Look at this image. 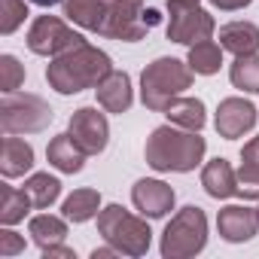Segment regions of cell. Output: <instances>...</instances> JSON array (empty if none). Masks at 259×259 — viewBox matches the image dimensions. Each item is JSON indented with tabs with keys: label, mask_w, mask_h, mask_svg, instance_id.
<instances>
[{
	"label": "cell",
	"mask_w": 259,
	"mask_h": 259,
	"mask_svg": "<svg viewBox=\"0 0 259 259\" xmlns=\"http://www.w3.org/2000/svg\"><path fill=\"white\" fill-rule=\"evenodd\" d=\"M241 159H244V162H253V165H259V135H256L253 141H247V144H244V150H241Z\"/></svg>",
	"instance_id": "obj_31"
},
{
	"label": "cell",
	"mask_w": 259,
	"mask_h": 259,
	"mask_svg": "<svg viewBox=\"0 0 259 259\" xmlns=\"http://www.w3.org/2000/svg\"><path fill=\"white\" fill-rule=\"evenodd\" d=\"M28 16V0H0V34L10 37Z\"/></svg>",
	"instance_id": "obj_27"
},
{
	"label": "cell",
	"mask_w": 259,
	"mask_h": 259,
	"mask_svg": "<svg viewBox=\"0 0 259 259\" xmlns=\"http://www.w3.org/2000/svg\"><path fill=\"white\" fill-rule=\"evenodd\" d=\"M213 125H217L220 138H226V141L244 138L250 128L256 125V107H253L250 101H244V98H226V101H220V107H217Z\"/></svg>",
	"instance_id": "obj_11"
},
{
	"label": "cell",
	"mask_w": 259,
	"mask_h": 259,
	"mask_svg": "<svg viewBox=\"0 0 259 259\" xmlns=\"http://www.w3.org/2000/svg\"><path fill=\"white\" fill-rule=\"evenodd\" d=\"M61 213H64L67 223H89L92 217L101 213V195H98V189H73L64 198Z\"/></svg>",
	"instance_id": "obj_21"
},
{
	"label": "cell",
	"mask_w": 259,
	"mask_h": 259,
	"mask_svg": "<svg viewBox=\"0 0 259 259\" xmlns=\"http://www.w3.org/2000/svg\"><path fill=\"white\" fill-rule=\"evenodd\" d=\"M79 43H85L82 34L67 28L58 16H37L31 31H28V49L34 55H43V58H58L61 52H67Z\"/></svg>",
	"instance_id": "obj_8"
},
{
	"label": "cell",
	"mask_w": 259,
	"mask_h": 259,
	"mask_svg": "<svg viewBox=\"0 0 259 259\" xmlns=\"http://www.w3.org/2000/svg\"><path fill=\"white\" fill-rule=\"evenodd\" d=\"M28 232H31L34 244H37L40 250H46V247H52V244H61V241L67 238V223H64L61 217L40 213V217H34V220L28 223Z\"/></svg>",
	"instance_id": "obj_24"
},
{
	"label": "cell",
	"mask_w": 259,
	"mask_h": 259,
	"mask_svg": "<svg viewBox=\"0 0 259 259\" xmlns=\"http://www.w3.org/2000/svg\"><path fill=\"white\" fill-rule=\"evenodd\" d=\"M256 213H259V207H256Z\"/></svg>",
	"instance_id": "obj_37"
},
{
	"label": "cell",
	"mask_w": 259,
	"mask_h": 259,
	"mask_svg": "<svg viewBox=\"0 0 259 259\" xmlns=\"http://www.w3.org/2000/svg\"><path fill=\"white\" fill-rule=\"evenodd\" d=\"M132 201L144 217L162 220L174 207V189L162 180H138L135 189H132Z\"/></svg>",
	"instance_id": "obj_12"
},
{
	"label": "cell",
	"mask_w": 259,
	"mask_h": 259,
	"mask_svg": "<svg viewBox=\"0 0 259 259\" xmlns=\"http://www.w3.org/2000/svg\"><path fill=\"white\" fill-rule=\"evenodd\" d=\"M229 79L235 89L259 95V55H238L229 67Z\"/></svg>",
	"instance_id": "obj_26"
},
{
	"label": "cell",
	"mask_w": 259,
	"mask_h": 259,
	"mask_svg": "<svg viewBox=\"0 0 259 259\" xmlns=\"http://www.w3.org/2000/svg\"><path fill=\"white\" fill-rule=\"evenodd\" d=\"M220 46L226 52L238 55H256L259 52V28L253 22H229L220 28Z\"/></svg>",
	"instance_id": "obj_17"
},
{
	"label": "cell",
	"mask_w": 259,
	"mask_h": 259,
	"mask_svg": "<svg viewBox=\"0 0 259 259\" xmlns=\"http://www.w3.org/2000/svg\"><path fill=\"white\" fill-rule=\"evenodd\" d=\"M98 104L107 110V113H125L135 101V92H132V76L125 70H110L107 79L98 82Z\"/></svg>",
	"instance_id": "obj_14"
},
{
	"label": "cell",
	"mask_w": 259,
	"mask_h": 259,
	"mask_svg": "<svg viewBox=\"0 0 259 259\" xmlns=\"http://www.w3.org/2000/svg\"><path fill=\"white\" fill-rule=\"evenodd\" d=\"M165 116L171 119V125H180V128H186V132H201L204 122H207L204 101H198V98H180V95L165 107Z\"/></svg>",
	"instance_id": "obj_20"
},
{
	"label": "cell",
	"mask_w": 259,
	"mask_h": 259,
	"mask_svg": "<svg viewBox=\"0 0 259 259\" xmlns=\"http://www.w3.org/2000/svg\"><path fill=\"white\" fill-rule=\"evenodd\" d=\"M110 70L113 64L107 52H101L98 46L79 43L61 52L58 58H52V64L46 67V79L58 95H76L85 89H98V82L107 79Z\"/></svg>",
	"instance_id": "obj_1"
},
{
	"label": "cell",
	"mask_w": 259,
	"mask_h": 259,
	"mask_svg": "<svg viewBox=\"0 0 259 259\" xmlns=\"http://www.w3.org/2000/svg\"><path fill=\"white\" fill-rule=\"evenodd\" d=\"M25 192L31 195V201H34L37 210H46V207H52L58 201L61 180L58 177H49V174H34V177L25 180Z\"/></svg>",
	"instance_id": "obj_25"
},
{
	"label": "cell",
	"mask_w": 259,
	"mask_h": 259,
	"mask_svg": "<svg viewBox=\"0 0 259 259\" xmlns=\"http://www.w3.org/2000/svg\"><path fill=\"white\" fill-rule=\"evenodd\" d=\"M156 25H159V13L147 10L144 0H110L101 34L110 40H122V43H138Z\"/></svg>",
	"instance_id": "obj_6"
},
{
	"label": "cell",
	"mask_w": 259,
	"mask_h": 259,
	"mask_svg": "<svg viewBox=\"0 0 259 259\" xmlns=\"http://www.w3.org/2000/svg\"><path fill=\"white\" fill-rule=\"evenodd\" d=\"M201 186L210 198H220V201L232 198V195H238V171L226 159H213L201 171Z\"/></svg>",
	"instance_id": "obj_15"
},
{
	"label": "cell",
	"mask_w": 259,
	"mask_h": 259,
	"mask_svg": "<svg viewBox=\"0 0 259 259\" xmlns=\"http://www.w3.org/2000/svg\"><path fill=\"white\" fill-rule=\"evenodd\" d=\"M43 256H46V259H49V256H61V259H76V256H73V250H70V247H64V241H61V244H52V247H46V250H43Z\"/></svg>",
	"instance_id": "obj_33"
},
{
	"label": "cell",
	"mask_w": 259,
	"mask_h": 259,
	"mask_svg": "<svg viewBox=\"0 0 259 259\" xmlns=\"http://www.w3.org/2000/svg\"><path fill=\"white\" fill-rule=\"evenodd\" d=\"M28 4H37V7L49 10V7H55V4H64V0H28Z\"/></svg>",
	"instance_id": "obj_35"
},
{
	"label": "cell",
	"mask_w": 259,
	"mask_h": 259,
	"mask_svg": "<svg viewBox=\"0 0 259 259\" xmlns=\"http://www.w3.org/2000/svg\"><path fill=\"white\" fill-rule=\"evenodd\" d=\"M46 159H49V165L58 168L61 174H79L82 165H85V153H82L79 144L70 138V132H64V135H58V138L49 141Z\"/></svg>",
	"instance_id": "obj_16"
},
{
	"label": "cell",
	"mask_w": 259,
	"mask_h": 259,
	"mask_svg": "<svg viewBox=\"0 0 259 259\" xmlns=\"http://www.w3.org/2000/svg\"><path fill=\"white\" fill-rule=\"evenodd\" d=\"M31 168H34V147L16 135H7L4 147H0V171H4V177H22Z\"/></svg>",
	"instance_id": "obj_18"
},
{
	"label": "cell",
	"mask_w": 259,
	"mask_h": 259,
	"mask_svg": "<svg viewBox=\"0 0 259 259\" xmlns=\"http://www.w3.org/2000/svg\"><path fill=\"white\" fill-rule=\"evenodd\" d=\"M204 138L198 132H186V128H174V125H159L156 132L147 138V147H144V156H147V165L153 171H177V174H189L195 171V165H201L204 159Z\"/></svg>",
	"instance_id": "obj_2"
},
{
	"label": "cell",
	"mask_w": 259,
	"mask_h": 259,
	"mask_svg": "<svg viewBox=\"0 0 259 259\" xmlns=\"http://www.w3.org/2000/svg\"><path fill=\"white\" fill-rule=\"evenodd\" d=\"M168 13H171V19H168V40L171 43L195 46L201 40H210L217 31L213 16L201 7H168Z\"/></svg>",
	"instance_id": "obj_9"
},
{
	"label": "cell",
	"mask_w": 259,
	"mask_h": 259,
	"mask_svg": "<svg viewBox=\"0 0 259 259\" xmlns=\"http://www.w3.org/2000/svg\"><path fill=\"white\" fill-rule=\"evenodd\" d=\"M207 244V217L201 207L186 204L162 232V256L165 259H189L201 253Z\"/></svg>",
	"instance_id": "obj_5"
},
{
	"label": "cell",
	"mask_w": 259,
	"mask_h": 259,
	"mask_svg": "<svg viewBox=\"0 0 259 259\" xmlns=\"http://www.w3.org/2000/svg\"><path fill=\"white\" fill-rule=\"evenodd\" d=\"M104 256H122V253H119L113 244H107V247H95V250H92V259H104Z\"/></svg>",
	"instance_id": "obj_34"
},
{
	"label": "cell",
	"mask_w": 259,
	"mask_h": 259,
	"mask_svg": "<svg viewBox=\"0 0 259 259\" xmlns=\"http://www.w3.org/2000/svg\"><path fill=\"white\" fill-rule=\"evenodd\" d=\"M22 82H25V67L19 64L16 55H4L0 58V85H4V95L16 92Z\"/></svg>",
	"instance_id": "obj_28"
},
{
	"label": "cell",
	"mask_w": 259,
	"mask_h": 259,
	"mask_svg": "<svg viewBox=\"0 0 259 259\" xmlns=\"http://www.w3.org/2000/svg\"><path fill=\"white\" fill-rule=\"evenodd\" d=\"M61 7H64V16L73 25L101 34V25H104L107 10H110V0H64Z\"/></svg>",
	"instance_id": "obj_19"
},
{
	"label": "cell",
	"mask_w": 259,
	"mask_h": 259,
	"mask_svg": "<svg viewBox=\"0 0 259 259\" xmlns=\"http://www.w3.org/2000/svg\"><path fill=\"white\" fill-rule=\"evenodd\" d=\"M52 122V110L40 95L7 92L0 104V125L7 135H37Z\"/></svg>",
	"instance_id": "obj_7"
},
{
	"label": "cell",
	"mask_w": 259,
	"mask_h": 259,
	"mask_svg": "<svg viewBox=\"0 0 259 259\" xmlns=\"http://www.w3.org/2000/svg\"><path fill=\"white\" fill-rule=\"evenodd\" d=\"M31 207H34V201H31V195L25 189H16L10 183L0 186V223H4V226L22 223Z\"/></svg>",
	"instance_id": "obj_22"
},
{
	"label": "cell",
	"mask_w": 259,
	"mask_h": 259,
	"mask_svg": "<svg viewBox=\"0 0 259 259\" xmlns=\"http://www.w3.org/2000/svg\"><path fill=\"white\" fill-rule=\"evenodd\" d=\"M25 250V238L16 235L13 229H4L0 232V256H19Z\"/></svg>",
	"instance_id": "obj_30"
},
{
	"label": "cell",
	"mask_w": 259,
	"mask_h": 259,
	"mask_svg": "<svg viewBox=\"0 0 259 259\" xmlns=\"http://www.w3.org/2000/svg\"><path fill=\"white\" fill-rule=\"evenodd\" d=\"M168 7H198V0H168Z\"/></svg>",
	"instance_id": "obj_36"
},
{
	"label": "cell",
	"mask_w": 259,
	"mask_h": 259,
	"mask_svg": "<svg viewBox=\"0 0 259 259\" xmlns=\"http://www.w3.org/2000/svg\"><path fill=\"white\" fill-rule=\"evenodd\" d=\"M238 195L259 201V165L244 162V165L238 168Z\"/></svg>",
	"instance_id": "obj_29"
},
{
	"label": "cell",
	"mask_w": 259,
	"mask_h": 259,
	"mask_svg": "<svg viewBox=\"0 0 259 259\" xmlns=\"http://www.w3.org/2000/svg\"><path fill=\"white\" fill-rule=\"evenodd\" d=\"M192 85V67L180 58H156L141 73V101L153 113H165V107Z\"/></svg>",
	"instance_id": "obj_3"
},
{
	"label": "cell",
	"mask_w": 259,
	"mask_h": 259,
	"mask_svg": "<svg viewBox=\"0 0 259 259\" xmlns=\"http://www.w3.org/2000/svg\"><path fill=\"white\" fill-rule=\"evenodd\" d=\"M70 138L79 144V150L85 156H98L107 150V141H110V125H107V116L98 113V107H79L73 116H70V125H67Z\"/></svg>",
	"instance_id": "obj_10"
},
{
	"label": "cell",
	"mask_w": 259,
	"mask_h": 259,
	"mask_svg": "<svg viewBox=\"0 0 259 259\" xmlns=\"http://www.w3.org/2000/svg\"><path fill=\"white\" fill-rule=\"evenodd\" d=\"M217 229L229 244H244L259 232V213L244 204H229L217 213Z\"/></svg>",
	"instance_id": "obj_13"
},
{
	"label": "cell",
	"mask_w": 259,
	"mask_h": 259,
	"mask_svg": "<svg viewBox=\"0 0 259 259\" xmlns=\"http://www.w3.org/2000/svg\"><path fill=\"white\" fill-rule=\"evenodd\" d=\"M210 4H213L217 10H226V13H232V10H244V7H250L253 0H210Z\"/></svg>",
	"instance_id": "obj_32"
},
{
	"label": "cell",
	"mask_w": 259,
	"mask_h": 259,
	"mask_svg": "<svg viewBox=\"0 0 259 259\" xmlns=\"http://www.w3.org/2000/svg\"><path fill=\"white\" fill-rule=\"evenodd\" d=\"M98 232L107 244H113L122 256H144L150 250L153 232L147 226V220L128 213L122 204H107L98 213Z\"/></svg>",
	"instance_id": "obj_4"
},
{
	"label": "cell",
	"mask_w": 259,
	"mask_h": 259,
	"mask_svg": "<svg viewBox=\"0 0 259 259\" xmlns=\"http://www.w3.org/2000/svg\"><path fill=\"white\" fill-rule=\"evenodd\" d=\"M186 64H189L192 73H198V76H213V73H220V67H223V46H217L213 40H201V43L189 46Z\"/></svg>",
	"instance_id": "obj_23"
}]
</instances>
